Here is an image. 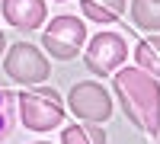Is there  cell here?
<instances>
[{"mask_svg":"<svg viewBox=\"0 0 160 144\" xmlns=\"http://www.w3.org/2000/svg\"><path fill=\"white\" fill-rule=\"evenodd\" d=\"M3 16L16 29H38L45 22V0H3Z\"/></svg>","mask_w":160,"mask_h":144,"instance_id":"cell-7","label":"cell"},{"mask_svg":"<svg viewBox=\"0 0 160 144\" xmlns=\"http://www.w3.org/2000/svg\"><path fill=\"white\" fill-rule=\"evenodd\" d=\"M154 3H160V0H154Z\"/></svg>","mask_w":160,"mask_h":144,"instance_id":"cell-15","label":"cell"},{"mask_svg":"<svg viewBox=\"0 0 160 144\" xmlns=\"http://www.w3.org/2000/svg\"><path fill=\"white\" fill-rule=\"evenodd\" d=\"M68 102H71V112L77 115V119H83V122H90V125H99V122H106L112 115V99H109V93L99 87V83H77L74 90H71V96H68Z\"/></svg>","mask_w":160,"mask_h":144,"instance_id":"cell-5","label":"cell"},{"mask_svg":"<svg viewBox=\"0 0 160 144\" xmlns=\"http://www.w3.org/2000/svg\"><path fill=\"white\" fill-rule=\"evenodd\" d=\"M135 64L138 71L151 74L154 80H160V35H151L135 48Z\"/></svg>","mask_w":160,"mask_h":144,"instance_id":"cell-9","label":"cell"},{"mask_svg":"<svg viewBox=\"0 0 160 144\" xmlns=\"http://www.w3.org/2000/svg\"><path fill=\"white\" fill-rule=\"evenodd\" d=\"M3 67H7V74L16 83H42L48 77L45 55L35 45H29V42H16V45H13L10 55H7V61H3Z\"/></svg>","mask_w":160,"mask_h":144,"instance_id":"cell-4","label":"cell"},{"mask_svg":"<svg viewBox=\"0 0 160 144\" xmlns=\"http://www.w3.org/2000/svg\"><path fill=\"white\" fill-rule=\"evenodd\" d=\"M3 48H7V35L0 32V51H3Z\"/></svg>","mask_w":160,"mask_h":144,"instance_id":"cell-13","label":"cell"},{"mask_svg":"<svg viewBox=\"0 0 160 144\" xmlns=\"http://www.w3.org/2000/svg\"><path fill=\"white\" fill-rule=\"evenodd\" d=\"M115 93L125 106V115L148 135L160 132V87L151 74L138 67H122L115 74Z\"/></svg>","mask_w":160,"mask_h":144,"instance_id":"cell-1","label":"cell"},{"mask_svg":"<svg viewBox=\"0 0 160 144\" xmlns=\"http://www.w3.org/2000/svg\"><path fill=\"white\" fill-rule=\"evenodd\" d=\"M61 144H106V135L96 125H71L61 132Z\"/></svg>","mask_w":160,"mask_h":144,"instance_id":"cell-11","label":"cell"},{"mask_svg":"<svg viewBox=\"0 0 160 144\" xmlns=\"http://www.w3.org/2000/svg\"><path fill=\"white\" fill-rule=\"evenodd\" d=\"M125 3L128 0H80V10L93 22H115L125 13Z\"/></svg>","mask_w":160,"mask_h":144,"instance_id":"cell-8","label":"cell"},{"mask_svg":"<svg viewBox=\"0 0 160 144\" xmlns=\"http://www.w3.org/2000/svg\"><path fill=\"white\" fill-rule=\"evenodd\" d=\"M7 102H10V93H7V90H0V135H7V119H10Z\"/></svg>","mask_w":160,"mask_h":144,"instance_id":"cell-12","label":"cell"},{"mask_svg":"<svg viewBox=\"0 0 160 144\" xmlns=\"http://www.w3.org/2000/svg\"><path fill=\"white\" fill-rule=\"evenodd\" d=\"M35 144H48V141H35Z\"/></svg>","mask_w":160,"mask_h":144,"instance_id":"cell-14","label":"cell"},{"mask_svg":"<svg viewBox=\"0 0 160 144\" xmlns=\"http://www.w3.org/2000/svg\"><path fill=\"white\" fill-rule=\"evenodd\" d=\"M19 115L22 125L32 132H51L64 119V106L55 90H32V93H19Z\"/></svg>","mask_w":160,"mask_h":144,"instance_id":"cell-2","label":"cell"},{"mask_svg":"<svg viewBox=\"0 0 160 144\" xmlns=\"http://www.w3.org/2000/svg\"><path fill=\"white\" fill-rule=\"evenodd\" d=\"M128 55V45H125V38L118 35V32H99V35H93L90 38V45H87V67L93 74H109L112 67H118V64L125 61Z\"/></svg>","mask_w":160,"mask_h":144,"instance_id":"cell-6","label":"cell"},{"mask_svg":"<svg viewBox=\"0 0 160 144\" xmlns=\"http://www.w3.org/2000/svg\"><path fill=\"white\" fill-rule=\"evenodd\" d=\"M42 42H45V48H48L51 58L71 61L77 51L83 48V42H87V29H83V22H80L77 16H55V19H51V26L45 29Z\"/></svg>","mask_w":160,"mask_h":144,"instance_id":"cell-3","label":"cell"},{"mask_svg":"<svg viewBox=\"0 0 160 144\" xmlns=\"http://www.w3.org/2000/svg\"><path fill=\"white\" fill-rule=\"evenodd\" d=\"M131 19H135L138 29H160V3L154 0H131Z\"/></svg>","mask_w":160,"mask_h":144,"instance_id":"cell-10","label":"cell"}]
</instances>
